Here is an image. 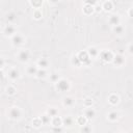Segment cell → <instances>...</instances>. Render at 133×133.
<instances>
[{
    "mask_svg": "<svg viewBox=\"0 0 133 133\" xmlns=\"http://www.w3.org/2000/svg\"><path fill=\"white\" fill-rule=\"evenodd\" d=\"M57 88L61 92H65L69 90V82L65 80H59L57 81Z\"/></svg>",
    "mask_w": 133,
    "mask_h": 133,
    "instance_id": "obj_1",
    "label": "cell"
},
{
    "mask_svg": "<svg viewBox=\"0 0 133 133\" xmlns=\"http://www.w3.org/2000/svg\"><path fill=\"white\" fill-rule=\"evenodd\" d=\"M79 58L80 62H85V63H88L90 62V55L86 52H81L79 54V56H77Z\"/></svg>",
    "mask_w": 133,
    "mask_h": 133,
    "instance_id": "obj_2",
    "label": "cell"
},
{
    "mask_svg": "<svg viewBox=\"0 0 133 133\" xmlns=\"http://www.w3.org/2000/svg\"><path fill=\"white\" fill-rule=\"evenodd\" d=\"M101 58L104 61H110L113 58V56H112L111 52H109V51H103L101 53Z\"/></svg>",
    "mask_w": 133,
    "mask_h": 133,
    "instance_id": "obj_3",
    "label": "cell"
},
{
    "mask_svg": "<svg viewBox=\"0 0 133 133\" xmlns=\"http://www.w3.org/2000/svg\"><path fill=\"white\" fill-rule=\"evenodd\" d=\"M28 58H29V53H28V51L23 50V51H21L20 53H19V59H20L21 61H27Z\"/></svg>",
    "mask_w": 133,
    "mask_h": 133,
    "instance_id": "obj_4",
    "label": "cell"
},
{
    "mask_svg": "<svg viewBox=\"0 0 133 133\" xmlns=\"http://www.w3.org/2000/svg\"><path fill=\"white\" fill-rule=\"evenodd\" d=\"M9 116H11L12 119H18L19 117L21 116V112H20V110H19L18 108H13L11 110V112H9Z\"/></svg>",
    "mask_w": 133,
    "mask_h": 133,
    "instance_id": "obj_5",
    "label": "cell"
},
{
    "mask_svg": "<svg viewBox=\"0 0 133 133\" xmlns=\"http://www.w3.org/2000/svg\"><path fill=\"white\" fill-rule=\"evenodd\" d=\"M24 42V39L20 35V34H16V35H14V37H13V43H14V45H20V44H22Z\"/></svg>",
    "mask_w": 133,
    "mask_h": 133,
    "instance_id": "obj_6",
    "label": "cell"
},
{
    "mask_svg": "<svg viewBox=\"0 0 133 133\" xmlns=\"http://www.w3.org/2000/svg\"><path fill=\"white\" fill-rule=\"evenodd\" d=\"M4 33L6 35H12L13 33H15V27L12 25H7L4 29Z\"/></svg>",
    "mask_w": 133,
    "mask_h": 133,
    "instance_id": "obj_7",
    "label": "cell"
},
{
    "mask_svg": "<svg viewBox=\"0 0 133 133\" xmlns=\"http://www.w3.org/2000/svg\"><path fill=\"white\" fill-rule=\"evenodd\" d=\"M109 23L110 24H112V25H119V23H120V18L118 17V16H111L110 17V19H109Z\"/></svg>",
    "mask_w": 133,
    "mask_h": 133,
    "instance_id": "obj_8",
    "label": "cell"
},
{
    "mask_svg": "<svg viewBox=\"0 0 133 133\" xmlns=\"http://www.w3.org/2000/svg\"><path fill=\"white\" fill-rule=\"evenodd\" d=\"M9 77L12 79H17L19 77V71L17 69H13L11 72H9Z\"/></svg>",
    "mask_w": 133,
    "mask_h": 133,
    "instance_id": "obj_9",
    "label": "cell"
},
{
    "mask_svg": "<svg viewBox=\"0 0 133 133\" xmlns=\"http://www.w3.org/2000/svg\"><path fill=\"white\" fill-rule=\"evenodd\" d=\"M113 61H115V63H116L117 65H121V64H123V63H124V58H123V56H121V55H118L117 57H115V59H113Z\"/></svg>",
    "mask_w": 133,
    "mask_h": 133,
    "instance_id": "obj_10",
    "label": "cell"
},
{
    "mask_svg": "<svg viewBox=\"0 0 133 133\" xmlns=\"http://www.w3.org/2000/svg\"><path fill=\"white\" fill-rule=\"evenodd\" d=\"M113 31H115L117 34H122L123 31H124V28H123V26H121V25H116L115 28H113Z\"/></svg>",
    "mask_w": 133,
    "mask_h": 133,
    "instance_id": "obj_11",
    "label": "cell"
},
{
    "mask_svg": "<svg viewBox=\"0 0 133 133\" xmlns=\"http://www.w3.org/2000/svg\"><path fill=\"white\" fill-rule=\"evenodd\" d=\"M27 72H28L29 75H35L36 72H37V69H36V66H34V65H30V66H28Z\"/></svg>",
    "mask_w": 133,
    "mask_h": 133,
    "instance_id": "obj_12",
    "label": "cell"
},
{
    "mask_svg": "<svg viewBox=\"0 0 133 133\" xmlns=\"http://www.w3.org/2000/svg\"><path fill=\"white\" fill-rule=\"evenodd\" d=\"M109 102L111 104H117L119 102V97L117 96V95H111V96L109 97Z\"/></svg>",
    "mask_w": 133,
    "mask_h": 133,
    "instance_id": "obj_13",
    "label": "cell"
},
{
    "mask_svg": "<svg viewBox=\"0 0 133 133\" xmlns=\"http://www.w3.org/2000/svg\"><path fill=\"white\" fill-rule=\"evenodd\" d=\"M85 117H86V118H88V119H91V118H94V117H95V111H94L92 108L87 109L86 111H85Z\"/></svg>",
    "mask_w": 133,
    "mask_h": 133,
    "instance_id": "obj_14",
    "label": "cell"
},
{
    "mask_svg": "<svg viewBox=\"0 0 133 133\" xmlns=\"http://www.w3.org/2000/svg\"><path fill=\"white\" fill-rule=\"evenodd\" d=\"M39 65L41 66V68H46L47 65H48V60L45 59V58H42L39 60Z\"/></svg>",
    "mask_w": 133,
    "mask_h": 133,
    "instance_id": "obj_15",
    "label": "cell"
},
{
    "mask_svg": "<svg viewBox=\"0 0 133 133\" xmlns=\"http://www.w3.org/2000/svg\"><path fill=\"white\" fill-rule=\"evenodd\" d=\"M43 3V0H31V4L34 7H40Z\"/></svg>",
    "mask_w": 133,
    "mask_h": 133,
    "instance_id": "obj_16",
    "label": "cell"
},
{
    "mask_svg": "<svg viewBox=\"0 0 133 133\" xmlns=\"http://www.w3.org/2000/svg\"><path fill=\"white\" fill-rule=\"evenodd\" d=\"M83 11H84V13L85 14H92L93 13V11H94V8H93V5H86L84 8H83Z\"/></svg>",
    "mask_w": 133,
    "mask_h": 133,
    "instance_id": "obj_17",
    "label": "cell"
},
{
    "mask_svg": "<svg viewBox=\"0 0 133 133\" xmlns=\"http://www.w3.org/2000/svg\"><path fill=\"white\" fill-rule=\"evenodd\" d=\"M118 112H116V111H112V112H110L109 113V116H108V118H109V120H111V121H116L117 119H118Z\"/></svg>",
    "mask_w": 133,
    "mask_h": 133,
    "instance_id": "obj_18",
    "label": "cell"
},
{
    "mask_svg": "<svg viewBox=\"0 0 133 133\" xmlns=\"http://www.w3.org/2000/svg\"><path fill=\"white\" fill-rule=\"evenodd\" d=\"M87 54L90 55V57H91V56H96L98 54V51H97V49H95V48H90Z\"/></svg>",
    "mask_w": 133,
    "mask_h": 133,
    "instance_id": "obj_19",
    "label": "cell"
},
{
    "mask_svg": "<svg viewBox=\"0 0 133 133\" xmlns=\"http://www.w3.org/2000/svg\"><path fill=\"white\" fill-rule=\"evenodd\" d=\"M53 125L56 126V127H57V126H60V125H61V120L55 116V117H54V120H53Z\"/></svg>",
    "mask_w": 133,
    "mask_h": 133,
    "instance_id": "obj_20",
    "label": "cell"
},
{
    "mask_svg": "<svg viewBox=\"0 0 133 133\" xmlns=\"http://www.w3.org/2000/svg\"><path fill=\"white\" fill-rule=\"evenodd\" d=\"M35 75L39 78H43V77H45V76H46V71L45 70H37V72H36Z\"/></svg>",
    "mask_w": 133,
    "mask_h": 133,
    "instance_id": "obj_21",
    "label": "cell"
},
{
    "mask_svg": "<svg viewBox=\"0 0 133 133\" xmlns=\"http://www.w3.org/2000/svg\"><path fill=\"white\" fill-rule=\"evenodd\" d=\"M103 7H104V9H105V11H110V9L112 8V3H111L110 1L105 2V3H104V5H103Z\"/></svg>",
    "mask_w": 133,
    "mask_h": 133,
    "instance_id": "obj_22",
    "label": "cell"
},
{
    "mask_svg": "<svg viewBox=\"0 0 133 133\" xmlns=\"http://www.w3.org/2000/svg\"><path fill=\"white\" fill-rule=\"evenodd\" d=\"M73 104V100H72V98H65L64 99V105H66V106H71Z\"/></svg>",
    "mask_w": 133,
    "mask_h": 133,
    "instance_id": "obj_23",
    "label": "cell"
},
{
    "mask_svg": "<svg viewBox=\"0 0 133 133\" xmlns=\"http://www.w3.org/2000/svg\"><path fill=\"white\" fill-rule=\"evenodd\" d=\"M63 123H64V125H68V126H70V125H72V119L71 118H65L64 120H63Z\"/></svg>",
    "mask_w": 133,
    "mask_h": 133,
    "instance_id": "obj_24",
    "label": "cell"
},
{
    "mask_svg": "<svg viewBox=\"0 0 133 133\" xmlns=\"http://www.w3.org/2000/svg\"><path fill=\"white\" fill-rule=\"evenodd\" d=\"M51 80L53 82H57L58 81V75L57 74H52L51 75Z\"/></svg>",
    "mask_w": 133,
    "mask_h": 133,
    "instance_id": "obj_25",
    "label": "cell"
},
{
    "mask_svg": "<svg viewBox=\"0 0 133 133\" xmlns=\"http://www.w3.org/2000/svg\"><path fill=\"white\" fill-rule=\"evenodd\" d=\"M49 115H50V117H55L56 115H57V111H56V109L51 108V109L49 110Z\"/></svg>",
    "mask_w": 133,
    "mask_h": 133,
    "instance_id": "obj_26",
    "label": "cell"
},
{
    "mask_svg": "<svg viewBox=\"0 0 133 133\" xmlns=\"http://www.w3.org/2000/svg\"><path fill=\"white\" fill-rule=\"evenodd\" d=\"M96 2H97V0H85V3L88 5H94V4H96Z\"/></svg>",
    "mask_w": 133,
    "mask_h": 133,
    "instance_id": "obj_27",
    "label": "cell"
},
{
    "mask_svg": "<svg viewBox=\"0 0 133 133\" xmlns=\"http://www.w3.org/2000/svg\"><path fill=\"white\" fill-rule=\"evenodd\" d=\"M6 91H7V94H9V95H13L15 93V88L14 87H7Z\"/></svg>",
    "mask_w": 133,
    "mask_h": 133,
    "instance_id": "obj_28",
    "label": "cell"
},
{
    "mask_svg": "<svg viewBox=\"0 0 133 133\" xmlns=\"http://www.w3.org/2000/svg\"><path fill=\"white\" fill-rule=\"evenodd\" d=\"M49 122V118L48 117H42V123H44V124H47V123Z\"/></svg>",
    "mask_w": 133,
    "mask_h": 133,
    "instance_id": "obj_29",
    "label": "cell"
},
{
    "mask_svg": "<svg viewBox=\"0 0 133 133\" xmlns=\"http://www.w3.org/2000/svg\"><path fill=\"white\" fill-rule=\"evenodd\" d=\"M73 63H76V64H80L81 62H80V60H79V58L78 57H74V59H73Z\"/></svg>",
    "mask_w": 133,
    "mask_h": 133,
    "instance_id": "obj_30",
    "label": "cell"
},
{
    "mask_svg": "<svg viewBox=\"0 0 133 133\" xmlns=\"http://www.w3.org/2000/svg\"><path fill=\"white\" fill-rule=\"evenodd\" d=\"M34 17H35L36 19H39V18L41 17V14H40V12H35V13H34Z\"/></svg>",
    "mask_w": 133,
    "mask_h": 133,
    "instance_id": "obj_31",
    "label": "cell"
},
{
    "mask_svg": "<svg viewBox=\"0 0 133 133\" xmlns=\"http://www.w3.org/2000/svg\"><path fill=\"white\" fill-rule=\"evenodd\" d=\"M3 64H4V60H3L2 58H0V69H1L2 66H3Z\"/></svg>",
    "mask_w": 133,
    "mask_h": 133,
    "instance_id": "obj_32",
    "label": "cell"
},
{
    "mask_svg": "<svg viewBox=\"0 0 133 133\" xmlns=\"http://www.w3.org/2000/svg\"><path fill=\"white\" fill-rule=\"evenodd\" d=\"M7 19H8V20H14L15 17H14V15H9V16L7 17Z\"/></svg>",
    "mask_w": 133,
    "mask_h": 133,
    "instance_id": "obj_33",
    "label": "cell"
},
{
    "mask_svg": "<svg viewBox=\"0 0 133 133\" xmlns=\"http://www.w3.org/2000/svg\"><path fill=\"white\" fill-rule=\"evenodd\" d=\"M79 122H80V124H84V120H82V118L79 119Z\"/></svg>",
    "mask_w": 133,
    "mask_h": 133,
    "instance_id": "obj_34",
    "label": "cell"
},
{
    "mask_svg": "<svg viewBox=\"0 0 133 133\" xmlns=\"http://www.w3.org/2000/svg\"><path fill=\"white\" fill-rule=\"evenodd\" d=\"M2 77H3V73H2L1 71H0V79H1Z\"/></svg>",
    "mask_w": 133,
    "mask_h": 133,
    "instance_id": "obj_35",
    "label": "cell"
},
{
    "mask_svg": "<svg viewBox=\"0 0 133 133\" xmlns=\"http://www.w3.org/2000/svg\"><path fill=\"white\" fill-rule=\"evenodd\" d=\"M50 1H51V2H53V3H55V2H57L58 0H50Z\"/></svg>",
    "mask_w": 133,
    "mask_h": 133,
    "instance_id": "obj_36",
    "label": "cell"
}]
</instances>
